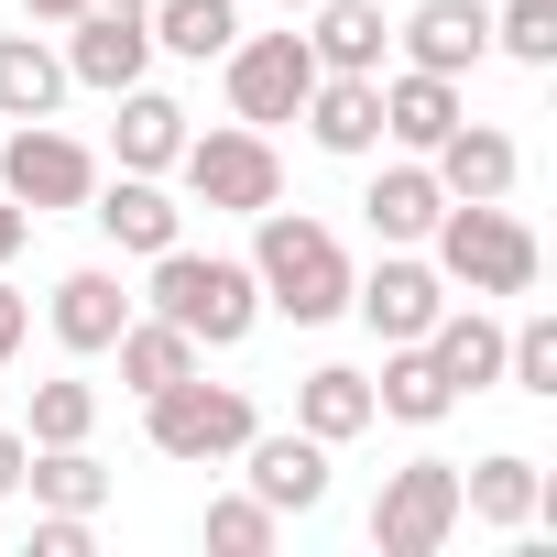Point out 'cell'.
I'll list each match as a JSON object with an SVG mask.
<instances>
[{
    "label": "cell",
    "mask_w": 557,
    "mask_h": 557,
    "mask_svg": "<svg viewBox=\"0 0 557 557\" xmlns=\"http://www.w3.org/2000/svg\"><path fill=\"white\" fill-rule=\"evenodd\" d=\"M251 285H262V307H273V318L318 329V318H339V307H350V251H339V230H329V219H307V208L273 197V208L251 219Z\"/></svg>",
    "instance_id": "6da1fadb"
},
{
    "label": "cell",
    "mask_w": 557,
    "mask_h": 557,
    "mask_svg": "<svg viewBox=\"0 0 557 557\" xmlns=\"http://www.w3.org/2000/svg\"><path fill=\"white\" fill-rule=\"evenodd\" d=\"M426 240H437V273L470 285V296H535V273H546L535 230H524L503 197H448Z\"/></svg>",
    "instance_id": "7a4b0ae2"
},
{
    "label": "cell",
    "mask_w": 557,
    "mask_h": 557,
    "mask_svg": "<svg viewBox=\"0 0 557 557\" xmlns=\"http://www.w3.org/2000/svg\"><path fill=\"white\" fill-rule=\"evenodd\" d=\"M153 318H175L197 350H240L251 318H262V285L251 262H219V251H153Z\"/></svg>",
    "instance_id": "3957f363"
},
{
    "label": "cell",
    "mask_w": 557,
    "mask_h": 557,
    "mask_svg": "<svg viewBox=\"0 0 557 557\" xmlns=\"http://www.w3.org/2000/svg\"><path fill=\"white\" fill-rule=\"evenodd\" d=\"M175 175H186L197 208H230V219H262L273 197H285V153H273V132H251V121H230V132H186Z\"/></svg>",
    "instance_id": "277c9868"
},
{
    "label": "cell",
    "mask_w": 557,
    "mask_h": 557,
    "mask_svg": "<svg viewBox=\"0 0 557 557\" xmlns=\"http://www.w3.org/2000/svg\"><path fill=\"white\" fill-rule=\"evenodd\" d=\"M143 416H153V448H164V459H186V470L240 459V437L262 426V416H251V394H240V383H208V372H186V383L143 394Z\"/></svg>",
    "instance_id": "5b68a950"
},
{
    "label": "cell",
    "mask_w": 557,
    "mask_h": 557,
    "mask_svg": "<svg viewBox=\"0 0 557 557\" xmlns=\"http://www.w3.org/2000/svg\"><path fill=\"white\" fill-rule=\"evenodd\" d=\"M459 535V459H405L372 492V546L383 557H437Z\"/></svg>",
    "instance_id": "8992f818"
},
{
    "label": "cell",
    "mask_w": 557,
    "mask_h": 557,
    "mask_svg": "<svg viewBox=\"0 0 557 557\" xmlns=\"http://www.w3.org/2000/svg\"><path fill=\"white\" fill-rule=\"evenodd\" d=\"M219 66H230V121H251V132L296 121V110H307V88H318V55H307V34H240Z\"/></svg>",
    "instance_id": "52a82bcc"
},
{
    "label": "cell",
    "mask_w": 557,
    "mask_h": 557,
    "mask_svg": "<svg viewBox=\"0 0 557 557\" xmlns=\"http://www.w3.org/2000/svg\"><path fill=\"white\" fill-rule=\"evenodd\" d=\"M143 66H153V0H88L66 34V88L121 99V88H143Z\"/></svg>",
    "instance_id": "ba28073f"
},
{
    "label": "cell",
    "mask_w": 557,
    "mask_h": 557,
    "mask_svg": "<svg viewBox=\"0 0 557 557\" xmlns=\"http://www.w3.org/2000/svg\"><path fill=\"white\" fill-rule=\"evenodd\" d=\"M88 186H99V153L88 143H66L55 121H12V143H0V197L12 208H88Z\"/></svg>",
    "instance_id": "9c48e42d"
},
{
    "label": "cell",
    "mask_w": 557,
    "mask_h": 557,
    "mask_svg": "<svg viewBox=\"0 0 557 557\" xmlns=\"http://www.w3.org/2000/svg\"><path fill=\"white\" fill-rule=\"evenodd\" d=\"M350 307H361V329H372V339H426V329H437V307H448V273H437V262H416L405 240H383V262H372V273H350Z\"/></svg>",
    "instance_id": "30bf717a"
},
{
    "label": "cell",
    "mask_w": 557,
    "mask_h": 557,
    "mask_svg": "<svg viewBox=\"0 0 557 557\" xmlns=\"http://www.w3.org/2000/svg\"><path fill=\"white\" fill-rule=\"evenodd\" d=\"M240 459H251V492H262L273 513H318V503H329V437H307V426H296V437H262V426H251Z\"/></svg>",
    "instance_id": "8fae6325"
},
{
    "label": "cell",
    "mask_w": 557,
    "mask_h": 557,
    "mask_svg": "<svg viewBox=\"0 0 557 557\" xmlns=\"http://www.w3.org/2000/svg\"><path fill=\"white\" fill-rule=\"evenodd\" d=\"M481 55H492V12H481V0H416V12H405V66L470 77Z\"/></svg>",
    "instance_id": "7c38bea8"
},
{
    "label": "cell",
    "mask_w": 557,
    "mask_h": 557,
    "mask_svg": "<svg viewBox=\"0 0 557 557\" xmlns=\"http://www.w3.org/2000/svg\"><path fill=\"white\" fill-rule=\"evenodd\" d=\"M383 88V143H405V153H437L470 110H459V77H426V66H405V77H372Z\"/></svg>",
    "instance_id": "4fadbf2b"
},
{
    "label": "cell",
    "mask_w": 557,
    "mask_h": 557,
    "mask_svg": "<svg viewBox=\"0 0 557 557\" xmlns=\"http://www.w3.org/2000/svg\"><path fill=\"white\" fill-rule=\"evenodd\" d=\"M296 121H307L318 153H383V88H372V77H329V66H318V88H307Z\"/></svg>",
    "instance_id": "5bb4252c"
},
{
    "label": "cell",
    "mask_w": 557,
    "mask_h": 557,
    "mask_svg": "<svg viewBox=\"0 0 557 557\" xmlns=\"http://www.w3.org/2000/svg\"><path fill=\"white\" fill-rule=\"evenodd\" d=\"M88 197H99V230H110L121 251H143V262L186 240V208L164 197V175H110V186H88Z\"/></svg>",
    "instance_id": "9a60e30c"
},
{
    "label": "cell",
    "mask_w": 557,
    "mask_h": 557,
    "mask_svg": "<svg viewBox=\"0 0 557 557\" xmlns=\"http://www.w3.org/2000/svg\"><path fill=\"white\" fill-rule=\"evenodd\" d=\"M426 175H437L448 197H513L524 153H513V132H492V121H459V132L426 153Z\"/></svg>",
    "instance_id": "2e32d148"
},
{
    "label": "cell",
    "mask_w": 557,
    "mask_h": 557,
    "mask_svg": "<svg viewBox=\"0 0 557 557\" xmlns=\"http://www.w3.org/2000/svg\"><path fill=\"white\" fill-rule=\"evenodd\" d=\"M426 361H437L448 394H492V383H503V318H481V307H437Z\"/></svg>",
    "instance_id": "e0dca14e"
},
{
    "label": "cell",
    "mask_w": 557,
    "mask_h": 557,
    "mask_svg": "<svg viewBox=\"0 0 557 557\" xmlns=\"http://www.w3.org/2000/svg\"><path fill=\"white\" fill-rule=\"evenodd\" d=\"M383 12L372 0H307V55L329 66V77H383Z\"/></svg>",
    "instance_id": "ac0fdd59"
},
{
    "label": "cell",
    "mask_w": 557,
    "mask_h": 557,
    "mask_svg": "<svg viewBox=\"0 0 557 557\" xmlns=\"http://www.w3.org/2000/svg\"><path fill=\"white\" fill-rule=\"evenodd\" d=\"M45 318H55V339L88 361V350H110V339L132 329V296H121V273H99V262H88V273H66V285H55V307H45Z\"/></svg>",
    "instance_id": "d6986e66"
},
{
    "label": "cell",
    "mask_w": 557,
    "mask_h": 557,
    "mask_svg": "<svg viewBox=\"0 0 557 557\" xmlns=\"http://www.w3.org/2000/svg\"><path fill=\"white\" fill-rule=\"evenodd\" d=\"M110 153H121V175H164V164L186 153V110H175L164 88H121V121H110Z\"/></svg>",
    "instance_id": "ffe728a7"
},
{
    "label": "cell",
    "mask_w": 557,
    "mask_h": 557,
    "mask_svg": "<svg viewBox=\"0 0 557 557\" xmlns=\"http://www.w3.org/2000/svg\"><path fill=\"white\" fill-rule=\"evenodd\" d=\"M459 394L437 383V361H426V339H383V383H372V416H394V426H437Z\"/></svg>",
    "instance_id": "44dd1931"
},
{
    "label": "cell",
    "mask_w": 557,
    "mask_h": 557,
    "mask_svg": "<svg viewBox=\"0 0 557 557\" xmlns=\"http://www.w3.org/2000/svg\"><path fill=\"white\" fill-rule=\"evenodd\" d=\"M535 503H546V481H535L524 448H492L481 470H459V513L470 524H535Z\"/></svg>",
    "instance_id": "7402d4cb"
},
{
    "label": "cell",
    "mask_w": 557,
    "mask_h": 557,
    "mask_svg": "<svg viewBox=\"0 0 557 557\" xmlns=\"http://www.w3.org/2000/svg\"><path fill=\"white\" fill-rule=\"evenodd\" d=\"M361 208H372V230H383V240H426V230H437V208H448V186L426 175V153H405V164H383V175H372V197H361Z\"/></svg>",
    "instance_id": "603a6c76"
},
{
    "label": "cell",
    "mask_w": 557,
    "mask_h": 557,
    "mask_svg": "<svg viewBox=\"0 0 557 557\" xmlns=\"http://www.w3.org/2000/svg\"><path fill=\"white\" fill-rule=\"evenodd\" d=\"M66 99V55L34 34H0V121H55Z\"/></svg>",
    "instance_id": "cb8c5ba5"
},
{
    "label": "cell",
    "mask_w": 557,
    "mask_h": 557,
    "mask_svg": "<svg viewBox=\"0 0 557 557\" xmlns=\"http://www.w3.org/2000/svg\"><path fill=\"white\" fill-rule=\"evenodd\" d=\"M110 350H121V383H132V394H164V383H186V372H197V339H186L175 318H132Z\"/></svg>",
    "instance_id": "d4e9b609"
},
{
    "label": "cell",
    "mask_w": 557,
    "mask_h": 557,
    "mask_svg": "<svg viewBox=\"0 0 557 557\" xmlns=\"http://www.w3.org/2000/svg\"><path fill=\"white\" fill-rule=\"evenodd\" d=\"M296 426H307V437H329V448H339V437H361V426H372V372H339V361H329V372H307V383H296Z\"/></svg>",
    "instance_id": "484cf974"
},
{
    "label": "cell",
    "mask_w": 557,
    "mask_h": 557,
    "mask_svg": "<svg viewBox=\"0 0 557 557\" xmlns=\"http://www.w3.org/2000/svg\"><path fill=\"white\" fill-rule=\"evenodd\" d=\"M23 492H34L45 513H99V503H110V470H99L88 437H77V448H34V459H23Z\"/></svg>",
    "instance_id": "4316f807"
},
{
    "label": "cell",
    "mask_w": 557,
    "mask_h": 557,
    "mask_svg": "<svg viewBox=\"0 0 557 557\" xmlns=\"http://www.w3.org/2000/svg\"><path fill=\"white\" fill-rule=\"evenodd\" d=\"M153 45L186 55V66H219L240 45V12H230V0H153Z\"/></svg>",
    "instance_id": "83f0119b"
},
{
    "label": "cell",
    "mask_w": 557,
    "mask_h": 557,
    "mask_svg": "<svg viewBox=\"0 0 557 557\" xmlns=\"http://www.w3.org/2000/svg\"><path fill=\"white\" fill-rule=\"evenodd\" d=\"M273 535H285V513H273L262 492H219L208 503V546L219 557H273Z\"/></svg>",
    "instance_id": "f1b7e54d"
},
{
    "label": "cell",
    "mask_w": 557,
    "mask_h": 557,
    "mask_svg": "<svg viewBox=\"0 0 557 557\" xmlns=\"http://www.w3.org/2000/svg\"><path fill=\"white\" fill-rule=\"evenodd\" d=\"M503 383H513V394H535V405H557V318L503 329Z\"/></svg>",
    "instance_id": "f546056e"
},
{
    "label": "cell",
    "mask_w": 557,
    "mask_h": 557,
    "mask_svg": "<svg viewBox=\"0 0 557 557\" xmlns=\"http://www.w3.org/2000/svg\"><path fill=\"white\" fill-rule=\"evenodd\" d=\"M88 426H99V383H34V426H23L34 448H77Z\"/></svg>",
    "instance_id": "4dcf8cb0"
},
{
    "label": "cell",
    "mask_w": 557,
    "mask_h": 557,
    "mask_svg": "<svg viewBox=\"0 0 557 557\" xmlns=\"http://www.w3.org/2000/svg\"><path fill=\"white\" fill-rule=\"evenodd\" d=\"M492 45L513 66H557V0H503L492 12Z\"/></svg>",
    "instance_id": "1f68e13d"
},
{
    "label": "cell",
    "mask_w": 557,
    "mask_h": 557,
    "mask_svg": "<svg viewBox=\"0 0 557 557\" xmlns=\"http://www.w3.org/2000/svg\"><path fill=\"white\" fill-rule=\"evenodd\" d=\"M34 557H88V513H45L34 524Z\"/></svg>",
    "instance_id": "d6a6232c"
},
{
    "label": "cell",
    "mask_w": 557,
    "mask_h": 557,
    "mask_svg": "<svg viewBox=\"0 0 557 557\" xmlns=\"http://www.w3.org/2000/svg\"><path fill=\"white\" fill-rule=\"evenodd\" d=\"M23 329H34V307H23L12 285H0V361H12V350H23Z\"/></svg>",
    "instance_id": "836d02e7"
},
{
    "label": "cell",
    "mask_w": 557,
    "mask_h": 557,
    "mask_svg": "<svg viewBox=\"0 0 557 557\" xmlns=\"http://www.w3.org/2000/svg\"><path fill=\"white\" fill-rule=\"evenodd\" d=\"M23 459H34V437H23V426H0V492H23Z\"/></svg>",
    "instance_id": "e575fe53"
},
{
    "label": "cell",
    "mask_w": 557,
    "mask_h": 557,
    "mask_svg": "<svg viewBox=\"0 0 557 557\" xmlns=\"http://www.w3.org/2000/svg\"><path fill=\"white\" fill-rule=\"evenodd\" d=\"M23 230H34V208H12V197H0V262L23 251Z\"/></svg>",
    "instance_id": "d590c367"
},
{
    "label": "cell",
    "mask_w": 557,
    "mask_h": 557,
    "mask_svg": "<svg viewBox=\"0 0 557 557\" xmlns=\"http://www.w3.org/2000/svg\"><path fill=\"white\" fill-rule=\"evenodd\" d=\"M23 12H34V23H77V12H88V0H23Z\"/></svg>",
    "instance_id": "8d00e7d4"
},
{
    "label": "cell",
    "mask_w": 557,
    "mask_h": 557,
    "mask_svg": "<svg viewBox=\"0 0 557 557\" xmlns=\"http://www.w3.org/2000/svg\"><path fill=\"white\" fill-rule=\"evenodd\" d=\"M273 12H307V0H273Z\"/></svg>",
    "instance_id": "74e56055"
}]
</instances>
